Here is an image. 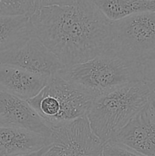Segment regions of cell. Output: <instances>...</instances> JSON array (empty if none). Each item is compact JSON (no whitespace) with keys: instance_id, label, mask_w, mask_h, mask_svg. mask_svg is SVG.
Listing matches in <instances>:
<instances>
[{"instance_id":"7a4b0ae2","label":"cell","mask_w":155,"mask_h":156,"mask_svg":"<svg viewBox=\"0 0 155 156\" xmlns=\"http://www.w3.org/2000/svg\"><path fill=\"white\" fill-rule=\"evenodd\" d=\"M58 74L94 98L132 82L144 81L141 62L120 57L111 50Z\"/></svg>"},{"instance_id":"2e32d148","label":"cell","mask_w":155,"mask_h":156,"mask_svg":"<svg viewBox=\"0 0 155 156\" xmlns=\"http://www.w3.org/2000/svg\"><path fill=\"white\" fill-rule=\"evenodd\" d=\"M144 81L155 86V52L141 61Z\"/></svg>"},{"instance_id":"277c9868","label":"cell","mask_w":155,"mask_h":156,"mask_svg":"<svg viewBox=\"0 0 155 156\" xmlns=\"http://www.w3.org/2000/svg\"><path fill=\"white\" fill-rule=\"evenodd\" d=\"M94 99L57 73L28 102L43 121L53 128L86 117Z\"/></svg>"},{"instance_id":"52a82bcc","label":"cell","mask_w":155,"mask_h":156,"mask_svg":"<svg viewBox=\"0 0 155 156\" xmlns=\"http://www.w3.org/2000/svg\"><path fill=\"white\" fill-rule=\"evenodd\" d=\"M0 64L51 78L65 68L57 57L35 34L7 51L0 53Z\"/></svg>"},{"instance_id":"ffe728a7","label":"cell","mask_w":155,"mask_h":156,"mask_svg":"<svg viewBox=\"0 0 155 156\" xmlns=\"http://www.w3.org/2000/svg\"><path fill=\"white\" fill-rule=\"evenodd\" d=\"M146 1H152V0H146Z\"/></svg>"},{"instance_id":"6da1fadb","label":"cell","mask_w":155,"mask_h":156,"mask_svg":"<svg viewBox=\"0 0 155 156\" xmlns=\"http://www.w3.org/2000/svg\"><path fill=\"white\" fill-rule=\"evenodd\" d=\"M33 34L65 67L84 62L110 50L111 23L92 0L35 11Z\"/></svg>"},{"instance_id":"5b68a950","label":"cell","mask_w":155,"mask_h":156,"mask_svg":"<svg viewBox=\"0 0 155 156\" xmlns=\"http://www.w3.org/2000/svg\"><path fill=\"white\" fill-rule=\"evenodd\" d=\"M110 50L120 57L136 62L154 53L155 12L112 21Z\"/></svg>"},{"instance_id":"ba28073f","label":"cell","mask_w":155,"mask_h":156,"mask_svg":"<svg viewBox=\"0 0 155 156\" xmlns=\"http://www.w3.org/2000/svg\"><path fill=\"white\" fill-rule=\"evenodd\" d=\"M110 140L145 156H155V114L150 102Z\"/></svg>"},{"instance_id":"44dd1931","label":"cell","mask_w":155,"mask_h":156,"mask_svg":"<svg viewBox=\"0 0 155 156\" xmlns=\"http://www.w3.org/2000/svg\"><path fill=\"white\" fill-rule=\"evenodd\" d=\"M0 14H1V11H0Z\"/></svg>"},{"instance_id":"8992f818","label":"cell","mask_w":155,"mask_h":156,"mask_svg":"<svg viewBox=\"0 0 155 156\" xmlns=\"http://www.w3.org/2000/svg\"><path fill=\"white\" fill-rule=\"evenodd\" d=\"M51 129L43 156H103L104 143L94 133L87 116Z\"/></svg>"},{"instance_id":"7c38bea8","label":"cell","mask_w":155,"mask_h":156,"mask_svg":"<svg viewBox=\"0 0 155 156\" xmlns=\"http://www.w3.org/2000/svg\"><path fill=\"white\" fill-rule=\"evenodd\" d=\"M33 34L30 16L0 14V53L17 47Z\"/></svg>"},{"instance_id":"4fadbf2b","label":"cell","mask_w":155,"mask_h":156,"mask_svg":"<svg viewBox=\"0 0 155 156\" xmlns=\"http://www.w3.org/2000/svg\"><path fill=\"white\" fill-rule=\"evenodd\" d=\"M110 21L144 12H155V0H92Z\"/></svg>"},{"instance_id":"30bf717a","label":"cell","mask_w":155,"mask_h":156,"mask_svg":"<svg viewBox=\"0 0 155 156\" xmlns=\"http://www.w3.org/2000/svg\"><path fill=\"white\" fill-rule=\"evenodd\" d=\"M50 78L0 64V90L28 101L37 95Z\"/></svg>"},{"instance_id":"9a60e30c","label":"cell","mask_w":155,"mask_h":156,"mask_svg":"<svg viewBox=\"0 0 155 156\" xmlns=\"http://www.w3.org/2000/svg\"><path fill=\"white\" fill-rule=\"evenodd\" d=\"M103 156H145L128 146L111 140L104 143Z\"/></svg>"},{"instance_id":"9c48e42d","label":"cell","mask_w":155,"mask_h":156,"mask_svg":"<svg viewBox=\"0 0 155 156\" xmlns=\"http://www.w3.org/2000/svg\"><path fill=\"white\" fill-rule=\"evenodd\" d=\"M0 126L23 128L43 136L47 140L52 129L27 101L0 90Z\"/></svg>"},{"instance_id":"ac0fdd59","label":"cell","mask_w":155,"mask_h":156,"mask_svg":"<svg viewBox=\"0 0 155 156\" xmlns=\"http://www.w3.org/2000/svg\"><path fill=\"white\" fill-rule=\"evenodd\" d=\"M47 149H48V146H44L43 148H42L40 150L36 151V152H30V153L27 154H24V155H16V156H43L45 152H46Z\"/></svg>"},{"instance_id":"d6986e66","label":"cell","mask_w":155,"mask_h":156,"mask_svg":"<svg viewBox=\"0 0 155 156\" xmlns=\"http://www.w3.org/2000/svg\"><path fill=\"white\" fill-rule=\"evenodd\" d=\"M150 105L155 114V86L152 85V91L150 97Z\"/></svg>"},{"instance_id":"e0dca14e","label":"cell","mask_w":155,"mask_h":156,"mask_svg":"<svg viewBox=\"0 0 155 156\" xmlns=\"http://www.w3.org/2000/svg\"><path fill=\"white\" fill-rule=\"evenodd\" d=\"M74 2V0H32V4H33L32 14L35 11L42 9V8L54 5H66L71 4Z\"/></svg>"},{"instance_id":"3957f363","label":"cell","mask_w":155,"mask_h":156,"mask_svg":"<svg viewBox=\"0 0 155 156\" xmlns=\"http://www.w3.org/2000/svg\"><path fill=\"white\" fill-rule=\"evenodd\" d=\"M152 85L132 82L94 99L87 115L94 133L103 143L112 140L150 101Z\"/></svg>"},{"instance_id":"8fae6325","label":"cell","mask_w":155,"mask_h":156,"mask_svg":"<svg viewBox=\"0 0 155 156\" xmlns=\"http://www.w3.org/2000/svg\"><path fill=\"white\" fill-rule=\"evenodd\" d=\"M47 140L39 133L14 126H0V156H16L40 150Z\"/></svg>"},{"instance_id":"5bb4252c","label":"cell","mask_w":155,"mask_h":156,"mask_svg":"<svg viewBox=\"0 0 155 156\" xmlns=\"http://www.w3.org/2000/svg\"><path fill=\"white\" fill-rule=\"evenodd\" d=\"M0 11L3 15H26L33 12L32 0H0Z\"/></svg>"}]
</instances>
